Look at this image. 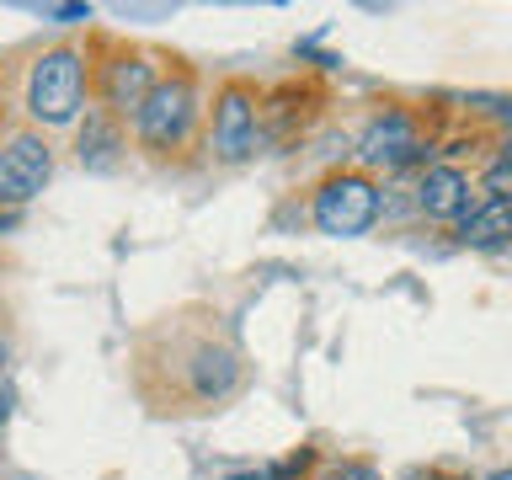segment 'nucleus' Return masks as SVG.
I'll return each instance as SVG.
<instances>
[{
	"instance_id": "1",
	"label": "nucleus",
	"mask_w": 512,
	"mask_h": 480,
	"mask_svg": "<svg viewBox=\"0 0 512 480\" xmlns=\"http://www.w3.org/2000/svg\"><path fill=\"white\" fill-rule=\"evenodd\" d=\"M240 384L246 363L219 326H187L176 315L139 347V395L160 411H219Z\"/></svg>"
},
{
	"instance_id": "2",
	"label": "nucleus",
	"mask_w": 512,
	"mask_h": 480,
	"mask_svg": "<svg viewBox=\"0 0 512 480\" xmlns=\"http://www.w3.org/2000/svg\"><path fill=\"white\" fill-rule=\"evenodd\" d=\"M86 96H91V54L86 48L54 43L27 64L22 107H27V118L38 134H48V128H75L91 107Z\"/></svg>"
},
{
	"instance_id": "3",
	"label": "nucleus",
	"mask_w": 512,
	"mask_h": 480,
	"mask_svg": "<svg viewBox=\"0 0 512 480\" xmlns=\"http://www.w3.org/2000/svg\"><path fill=\"white\" fill-rule=\"evenodd\" d=\"M208 118L203 107V86L192 70H166L155 80V91L144 96V107L134 112V139L150 155H176L198 139V128Z\"/></svg>"
},
{
	"instance_id": "4",
	"label": "nucleus",
	"mask_w": 512,
	"mask_h": 480,
	"mask_svg": "<svg viewBox=\"0 0 512 480\" xmlns=\"http://www.w3.org/2000/svg\"><path fill=\"white\" fill-rule=\"evenodd\" d=\"M438 160V139L422 134V118L411 107H384L368 118L358 134V171L368 176H406V171H427Z\"/></svg>"
},
{
	"instance_id": "5",
	"label": "nucleus",
	"mask_w": 512,
	"mask_h": 480,
	"mask_svg": "<svg viewBox=\"0 0 512 480\" xmlns=\"http://www.w3.org/2000/svg\"><path fill=\"white\" fill-rule=\"evenodd\" d=\"M384 214V192H379V176H368L358 166H342L331 176H320V187L310 192V219L320 235L331 240H358L379 224Z\"/></svg>"
},
{
	"instance_id": "6",
	"label": "nucleus",
	"mask_w": 512,
	"mask_h": 480,
	"mask_svg": "<svg viewBox=\"0 0 512 480\" xmlns=\"http://www.w3.org/2000/svg\"><path fill=\"white\" fill-rule=\"evenodd\" d=\"M155 80H160L155 54L128 48V43H102L91 59V91H96L91 107H102L112 123H134V112L155 91Z\"/></svg>"
},
{
	"instance_id": "7",
	"label": "nucleus",
	"mask_w": 512,
	"mask_h": 480,
	"mask_svg": "<svg viewBox=\"0 0 512 480\" xmlns=\"http://www.w3.org/2000/svg\"><path fill=\"white\" fill-rule=\"evenodd\" d=\"M256 107H262V91L246 75L219 80L214 107H208V150H214V160L246 166L256 155Z\"/></svg>"
},
{
	"instance_id": "8",
	"label": "nucleus",
	"mask_w": 512,
	"mask_h": 480,
	"mask_svg": "<svg viewBox=\"0 0 512 480\" xmlns=\"http://www.w3.org/2000/svg\"><path fill=\"white\" fill-rule=\"evenodd\" d=\"M48 182H54V144H48V134H38L32 123L0 134V208L16 214Z\"/></svg>"
},
{
	"instance_id": "9",
	"label": "nucleus",
	"mask_w": 512,
	"mask_h": 480,
	"mask_svg": "<svg viewBox=\"0 0 512 480\" xmlns=\"http://www.w3.org/2000/svg\"><path fill=\"white\" fill-rule=\"evenodd\" d=\"M475 198L480 192L470 187V171L454 166V160H432V166L416 171V182H411V208L422 219H438V224H459L475 208Z\"/></svg>"
},
{
	"instance_id": "10",
	"label": "nucleus",
	"mask_w": 512,
	"mask_h": 480,
	"mask_svg": "<svg viewBox=\"0 0 512 480\" xmlns=\"http://www.w3.org/2000/svg\"><path fill=\"white\" fill-rule=\"evenodd\" d=\"M75 160L91 176H112L128 160V128L112 123L102 107H86V118L75 123Z\"/></svg>"
},
{
	"instance_id": "11",
	"label": "nucleus",
	"mask_w": 512,
	"mask_h": 480,
	"mask_svg": "<svg viewBox=\"0 0 512 480\" xmlns=\"http://www.w3.org/2000/svg\"><path fill=\"white\" fill-rule=\"evenodd\" d=\"M454 240L464 251H507L512 246V203L475 198V208L454 224Z\"/></svg>"
},
{
	"instance_id": "12",
	"label": "nucleus",
	"mask_w": 512,
	"mask_h": 480,
	"mask_svg": "<svg viewBox=\"0 0 512 480\" xmlns=\"http://www.w3.org/2000/svg\"><path fill=\"white\" fill-rule=\"evenodd\" d=\"M480 198H502L512 203V134L507 139H496L491 150H486V166H480Z\"/></svg>"
},
{
	"instance_id": "13",
	"label": "nucleus",
	"mask_w": 512,
	"mask_h": 480,
	"mask_svg": "<svg viewBox=\"0 0 512 480\" xmlns=\"http://www.w3.org/2000/svg\"><path fill=\"white\" fill-rule=\"evenodd\" d=\"M310 464H315V448H299V454H288V459L262 464V475L267 480H304V475H310Z\"/></svg>"
},
{
	"instance_id": "14",
	"label": "nucleus",
	"mask_w": 512,
	"mask_h": 480,
	"mask_svg": "<svg viewBox=\"0 0 512 480\" xmlns=\"http://www.w3.org/2000/svg\"><path fill=\"white\" fill-rule=\"evenodd\" d=\"M320 480H379V470L368 459H336V464H326Z\"/></svg>"
},
{
	"instance_id": "15",
	"label": "nucleus",
	"mask_w": 512,
	"mask_h": 480,
	"mask_svg": "<svg viewBox=\"0 0 512 480\" xmlns=\"http://www.w3.org/2000/svg\"><path fill=\"white\" fill-rule=\"evenodd\" d=\"M43 16L54 27H80V22H91V6H43Z\"/></svg>"
},
{
	"instance_id": "16",
	"label": "nucleus",
	"mask_w": 512,
	"mask_h": 480,
	"mask_svg": "<svg viewBox=\"0 0 512 480\" xmlns=\"http://www.w3.org/2000/svg\"><path fill=\"white\" fill-rule=\"evenodd\" d=\"M475 107H486L502 128H512V96H475Z\"/></svg>"
},
{
	"instance_id": "17",
	"label": "nucleus",
	"mask_w": 512,
	"mask_h": 480,
	"mask_svg": "<svg viewBox=\"0 0 512 480\" xmlns=\"http://www.w3.org/2000/svg\"><path fill=\"white\" fill-rule=\"evenodd\" d=\"M11 406H16V395L0 384V438H6V427H11Z\"/></svg>"
},
{
	"instance_id": "18",
	"label": "nucleus",
	"mask_w": 512,
	"mask_h": 480,
	"mask_svg": "<svg viewBox=\"0 0 512 480\" xmlns=\"http://www.w3.org/2000/svg\"><path fill=\"white\" fill-rule=\"evenodd\" d=\"M6 368H11V336L0 331V379H6Z\"/></svg>"
},
{
	"instance_id": "19",
	"label": "nucleus",
	"mask_w": 512,
	"mask_h": 480,
	"mask_svg": "<svg viewBox=\"0 0 512 480\" xmlns=\"http://www.w3.org/2000/svg\"><path fill=\"white\" fill-rule=\"evenodd\" d=\"M219 480H267L262 470H230V475H219Z\"/></svg>"
},
{
	"instance_id": "20",
	"label": "nucleus",
	"mask_w": 512,
	"mask_h": 480,
	"mask_svg": "<svg viewBox=\"0 0 512 480\" xmlns=\"http://www.w3.org/2000/svg\"><path fill=\"white\" fill-rule=\"evenodd\" d=\"M411 480H459V475H448V470H416Z\"/></svg>"
},
{
	"instance_id": "21",
	"label": "nucleus",
	"mask_w": 512,
	"mask_h": 480,
	"mask_svg": "<svg viewBox=\"0 0 512 480\" xmlns=\"http://www.w3.org/2000/svg\"><path fill=\"white\" fill-rule=\"evenodd\" d=\"M486 480H512V470H491Z\"/></svg>"
}]
</instances>
